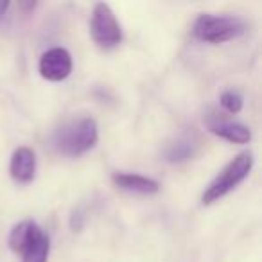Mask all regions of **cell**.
Instances as JSON below:
<instances>
[{"label":"cell","mask_w":262,"mask_h":262,"mask_svg":"<svg viewBox=\"0 0 262 262\" xmlns=\"http://www.w3.org/2000/svg\"><path fill=\"white\" fill-rule=\"evenodd\" d=\"M97 122L92 117L69 119L54 131L52 144L65 157H79L97 144Z\"/></svg>","instance_id":"obj_1"},{"label":"cell","mask_w":262,"mask_h":262,"mask_svg":"<svg viewBox=\"0 0 262 262\" xmlns=\"http://www.w3.org/2000/svg\"><path fill=\"white\" fill-rule=\"evenodd\" d=\"M251 167H253V155L250 151H243L239 153L214 180L210 185L205 189L203 196H201V203L212 205L225 198L228 192H232L248 174H250Z\"/></svg>","instance_id":"obj_2"},{"label":"cell","mask_w":262,"mask_h":262,"mask_svg":"<svg viewBox=\"0 0 262 262\" xmlns=\"http://www.w3.org/2000/svg\"><path fill=\"white\" fill-rule=\"evenodd\" d=\"M194 36L205 43H225L246 33V22L239 16L200 15L192 27Z\"/></svg>","instance_id":"obj_3"},{"label":"cell","mask_w":262,"mask_h":262,"mask_svg":"<svg viewBox=\"0 0 262 262\" xmlns=\"http://www.w3.org/2000/svg\"><path fill=\"white\" fill-rule=\"evenodd\" d=\"M90 33L95 43L104 51L115 49L122 41V29H120L112 8L104 2L94 6L90 18Z\"/></svg>","instance_id":"obj_4"},{"label":"cell","mask_w":262,"mask_h":262,"mask_svg":"<svg viewBox=\"0 0 262 262\" xmlns=\"http://www.w3.org/2000/svg\"><path fill=\"white\" fill-rule=\"evenodd\" d=\"M72 72V56L67 49H49L40 58V74L47 81H63Z\"/></svg>","instance_id":"obj_5"},{"label":"cell","mask_w":262,"mask_h":262,"mask_svg":"<svg viewBox=\"0 0 262 262\" xmlns=\"http://www.w3.org/2000/svg\"><path fill=\"white\" fill-rule=\"evenodd\" d=\"M205 126L210 133H214L215 137H221V139L228 140L233 144H246L251 140V131L246 126L239 122H232V120L225 119L221 113L210 112L205 115Z\"/></svg>","instance_id":"obj_6"},{"label":"cell","mask_w":262,"mask_h":262,"mask_svg":"<svg viewBox=\"0 0 262 262\" xmlns=\"http://www.w3.org/2000/svg\"><path fill=\"white\" fill-rule=\"evenodd\" d=\"M9 172H11V178L16 183H31L36 174V155L31 147H18L15 149L11 157V164H9Z\"/></svg>","instance_id":"obj_7"},{"label":"cell","mask_w":262,"mask_h":262,"mask_svg":"<svg viewBox=\"0 0 262 262\" xmlns=\"http://www.w3.org/2000/svg\"><path fill=\"white\" fill-rule=\"evenodd\" d=\"M112 182L113 185L126 190V192L157 194L160 190V183L157 180H151L142 174H133V172H115L112 176Z\"/></svg>","instance_id":"obj_8"},{"label":"cell","mask_w":262,"mask_h":262,"mask_svg":"<svg viewBox=\"0 0 262 262\" xmlns=\"http://www.w3.org/2000/svg\"><path fill=\"white\" fill-rule=\"evenodd\" d=\"M198 149H200V139L194 133H183L165 147L164 157L171 164H180V162L190 160L198 153Z\"/></svg>","instance_id":"obj_9"},{"label":"cell","mask_w":262,"mask_h":262,"mask_svg":"<svg viewBox=\"0 0 262 262\" xmlns=\"http://www.w3.org/2000/svg\"><path fill=\"white\" fill-rule=\"evenodd\" d=\"M41 232V228L36 225L34 221H22L18 225L13 226L11 233H9V239H8V244L15 253L22 255L26 251V248L36 239V235Z\"/></svg>","instance_id":"obj_10"},{"label":"cell","mask_w":262,"mask_h":262,"mask_svg":"<svg viewBox=\"0 0 262 262\" xmlns=\"http://www.w3.org/2000/svg\"><path fill=\"white\" fill-rule=\"evenodd\" d=\"M49 250H51V243L49 237L43 232H40L36 235V239L26 248V251L22 253V262H47Z\"/></svg>","instance_id":"obj_11"},{"label":"cell","mask_w":262,"mask_h":262,"mask_svg":"<svg viewBox=\"0 0 262 262\" xmlns=\"http://www.w3.org/2000/svg\"><path fill=\"white\" fill-rule=\"evenodd\" d=\"M219 102H221V106L226 110V112L233 113V115L243 110V95L237 94V92H233V90L223 92L221 97H219Z\"/></svg>","instance_id":"obj_12"},{"label":"cell","mask_w":262,"mask_h":262,"mask_svg":"<svg viewBox=\"0 0 262 262\" xmlns=\"http://www.w3.org/2000/svg\"><path fill=\"white\" fill-rule=\"evenodd\" d=\"M9 2H0V22L6 18V13H8V9H9Z\"/></svg>","instance_id":"obj_13"}]
</instances>
